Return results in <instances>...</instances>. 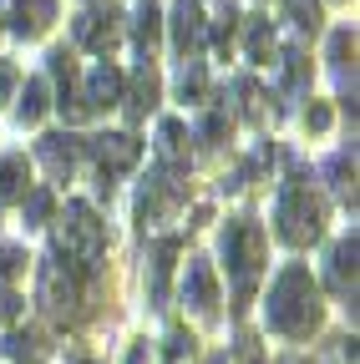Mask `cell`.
Wrapping results in <instances>:
<instances>
[{"mask_svg": "<svg viewBox=\"0 0 360 364\" xmlns=\"http://www.w3.org/2000/svg\"><path fill=\"white\" fill-rule=\"evenodd\" d=\"M21 268H26V253H21V248H0V284L16 279Z\"/></svg>", "mask_w": 360, "mask_h": 364, "instance_id": "obj_33", "label": "cell"}, {"mask_svg": "<svg viewBox=\"0 0 360 364\" xmlns=\"http://www.w3.org/2000/svg\"><path fill=\"white\" fill-rule=\"evenodd\" d=\"M158 142H163V162H183V122H163Z\"/></svg>", "mask_w": 360, "mask_h": 364, "instance_id": "obj_28", "label": "cell"}, {"mask_svg": "<svg viewBox=\"0 0 360 364\" xmlns=\"http://www.w3.org/2000/svg\"><path fill=\"white\" fill-rule=\"evenodd\" d=\"M208 364H229V359H223V354H213V359H208Z\"/></svg>", "mask_w": 360, "mask_h": 364, "instance_id": "obj_40", "label": "cell"}, {"mask_svg": "<svg viewBox=\"0 0 360 364\" xmlns=\"http://www.w3.org/2000/svg\"><path fill=\"white\" fill-rule=\"evenodd\" d=\"M56 21V0H11V31L16 36H41Z\"/></svg>", "mask_w": 360, "mask_h": 364, "instance_id": "obj_15", "label": "cell"}, {"mask_svg": "<svg viewBox=\"0 0 360 364\" xmlns=\"http://www.w3.org/2000/svg\"><path fill=\"white\" fill-rule=\"evenodd\" d=\"M198 136L208 147H218L223 136H229V107H223L218 97H213V107H208V117H203V127H198Z\"/></svg>", "mask_w": 360, "mask_h": 364, "instance_id": "obj_27", "label": "cell"}, {"mask_svg": "<svg viewBox=\"0 0 360 364\" xmlns=\"http://www.w3.org/2000/svg\"><path fill=\"white\" fill-rule=\"evenodd\" d=\"M46 107H51V91H46V76H36V81H26V91H21V107H16V122H21V127H36L41 117H46Z\"/></svg>", "mask_w": 360, "mask_h": 364, "instance_id": "obj_20", "label": "cell"}, {"mask_svg": "<svg viewBox=\"0 0 360 364\" xmlns=\"http://www.w3.org/2000/svg\"><path fill=\"white\" fill-rule=\"evenodd\" d=\"M92 279H97L92 268H76V263L51 253L41 263V309H46L56 324H76L86 299H92Z\"/></svg>", "mask_w": 360, "mask_h": 364, "instance_id": "obj_2", "label": "cell"}, {"mask_svg": "<svg viewBox=\"0 0 360 364\" xmlns=\"http://www.w3.org/2000/svg\"><path fill=\"white\" fill-rule=\"evenodd\" d=\"M244 26H249V61L264 66L269 51H274V21H269V16H249Z\"/></svg>", "mask_w": 360, "mask_h": 364, "instance_id": "obj_22", "label": "cell"}, {"mask_svg": "<svg viewBox=\"0 0 360 364\" xmlns=\"http://www.w3.org/2000/svg\"><path fill=\"white\" fill-rule=\"evenodd\" d=\"M86 157H92L97 193H102V198H112L117 177H122L127 167H138L143 142H138V136H127V132H107V136H92V142H86Z\"/></svg>", "mask_w": 360, "mask_h": 364, "instance_id": "obj_7", "label": "cell"}, {"mask_svg": "<svg viewBox=\"0 0 360 364\" xmlns=\"http://www.w3.org/2000/svg\"><path fill=\"white\" fill-rule=\"evenodd\" d=\"M102 253H107V228H102V218L86 208V203H66L61 228H56V258L97 273V268H102Z\"/></svg>", "mask_w": 360, "mask_h": 364, "instance_id": "obj_4", "label": "cell"}, {"mask_svg": "<svg viewBox=\"0 0 360 364\" xmlns=\"http://www.w3.org/2000/svg\"><path fill=\"white\" fill-rule=\"evenodd\" d=\"M264 318H269V329L284 334V339H309L314 329H320L325 304H320V289H314V279H309L304 263H289L279 279H274L269 304H264Z\"/></svg>", "mask_w": 360, "mask_h": 364, "instance_id": "obj_1", "label": "cell"}, {"mask_svg": "<svg viewBox=\"0 0 360 364\" xmlns=\"http://www.w3.org/2000/svg\"><path fill=\"white\" fill-rule=\"evenodd\" d=\"M289 21L314 36V31H320V0H289Z\"/></svg>", "mask_w": 360, "mask_h": 364, "instance_id": "obj_31", "label": "cell"}, {"mask_svg": "<svg viewBox=\"0 0 360 364\" xmlns=\"http://www.w3.org/2000/svg\"><path fill=\"white\" fill-rule=\"evenodd\" d=\"M325 177H330V193L355 208V157H350V152H335V157L325 162Z\"/></svg>", "mask_w": 360, "mask_h": 364, "instance_id": "obj_21", "label": "cell"}, {"mask_svg": "<svg viewBox=\"0 0 360 364\" xmlns=\"http://www.w3.org/2000/svg\"><path fill=\"white\" fill-rule=\"evenodd\" d=\"M330 289L340 299H355V233L330 248Z\"/></svg>", "mask_w": 360, "mask_h": 364, "instance_id": "obj_16", "label": "cell"}, {"mask_svg": "<svg viewBox=\"0 0 360 364\" xmlns=\"http://www.w3.org/2000/svg\"><path fill=\"white\" fill-rule=\"evenodd\" d=\"M294 364H299V359H294Z\"/></svg>", "mask_w": 360, "mask_h": 364, "instance_id": "obj_41", "label": "cell"}, {"mask_svg": "<svg viewBox=\"0 0 360 364\" xmlns=\"http://www.w3.org/2000/svg\"><path fill=\"white\" fill-rule=\"evenodd\" d=\"M71 36H76V46H86L92 56H112V46L122 41V11L117 6H97V11H81L76 21H71Z\"/></svg>", "mask_w": 360, "mask_h": 364, "instance_id": "obj_8", "label": "cell"}, {"mask_svg": "<svg viewBox=\"0 0 360 364\" xmlns=\"http://www.w3.org/2000/svg\"><path fill=\"white\" fill-rule=\"evenodd\" d=\"M122 71L112 66V61H102L92 76H86V86H81V102H86V117H92V112H112L117 102H122Z\"/></svg>", "mask_w": 360, "mask_h": 364, "instance_id": "obj_11", "label": "cell"}, {"mask_svg": "<svg viewBox=\"0 0 360 364\" xmlns=\"http://www.w3.org/2000/svg\"><path fill=\"white\" fill-rule=\"evenodd\" d=\"M41 162H46V172H51V182H66L71 172H76V152H81V142L76 136H66V132H51V136H41Z\"/></svg>", "mask_w": 360, "mask_h": 364, "instance_id": "obj_14", "label": "cell"}, {"mask_svg": "<svg viewBox=\"0 0 360 364\" xmlns=\"http://www.w3.org/2000/svg\"><path fill=\"white\" fill-rule=\"evenodd\" d=\"M239 359H244V364H259V339H254V334L239 339Z\"/></svg>", "mask_w": 360, "mask_h": 364, "instance_id": "obj_36", "label": "cell"}, {"mask_svg": "<svg viewBox=\"0 0 360 364\" xmlns=\"http://www.w3.org/2000/svg\"><path fill=\"white\" fill-rule=\"evenodd\" d=\"M173 258H178V238H158V243H153V289H148V299H153V304H163V299H168Z\"/></svg>", "mask_w": 360, "mask_h": 364, "instance_id": "obj_18", "label": "cell"}, {"mask_svg": "<svg viewBox=\"0 0 360 364\" xmlns=\"http://www.w3.org/2000/svg\"><path fill=\"white\" fill-rule=\"evenodd\" d=\"M234 31H239V11L223 6V11H218V26H213V46H218L223 56H229V46H234Z\"/></svg>", "mask_w": 360, "mask_h": 364, "instance_id": "obj_30", "label": "cell"}, {"mask_svg": "<svg viewBox=\"0 0 360 364\" xmlns=\"http://www.w3.org/2000/svg\"><path fill=\"white\" fill-rule=\"evenodd\" d=\"M203 46V6L198 0H178L173 6V51L193 61V51Z\"/></svg>", "mask_w": 360, "mask_h": 364, "instance_id": "obj_12", "label": "cell"}, {"mask_svg": "<svg viewBox=\"0 0 360 364\" xmlns=\"http://www.w3.org/2000/svg\"><path fill=\"white\" fill-rule=\"evenodd\" d=\"M66 364H97V359H86V354H71V359H66Z\"/></svg>", "mask_w": 360, "mask_h": 364, "instance_id": "obj_39", "label": "cell"}, {"mask_svg": "<svg viewBox=\"0 0 360 364\" xmlns=\"http://www.w3.org/2000/svg\"><path fill=\"white\" fill-rule=\"evenodd\" d=\"M183 304H188L198 318H218V284H213L208 258H193V263H188V273H183Z\"/></svg>", "mask_w": 360, "mask_h": 364, "instance_id": "obj_10", "label": "cell"}, {"mask_svg": "<svg viewBox=\"0 0 360 364\" xmlns=\"http://www.w3.org/2000/svg\"><path fill=\"white\" fill-rule=\"evenodd\" d=\"M16 314H21V299H16L6 284H0V324H6V318H16Z\"/></svg>", "mask_w": 360, "mask_h": 364, "instance_id": "obj_35", "label": "cell"}, {"mask_svg": "<svg viewBox=\"0 0 360 364\" xmlns=\"http://www.w3.org/2000/svg\"><path fill=\"white\" fill-rule=\"evenodd\" d=\"M274 223H279V238H284L289 248H309L314 238L325 233V203L309 193V182H304L299 172L284 182V193H279V203H274Z\"/></svg>", "mask_w": 360, "mask_h": 364, "instance_id": "obj_3", "label": "cell"}, {"mask_svg": "<svg viewBox=\"0 0 360 364\" xmlns=\"http://www.w3.org/2000/svg\"><path fill=\"white\" fill-rule=\"evenodd\" d=\"M21 203H26V228H41V223L51 218V193H46V188H36V193H26Z\"/></svg>", "mask_w": 360, "mask_h": 364, "instance_id": "obj_29", "label": "cell"}, {"mask_svg": "<svg viewBox=\"0 0 360 364\" xmlns=\"http://www.w3.org/2000/svg\"><path fill=\"white\" fill-rule=\"evenodd\" d=\"M6 354H11L16 364H36V359H41V334H31V329H11Z\"/></svg>", "mask_w": 360, "mask_h": 364, "instance_id": "obj_26", "label": "cell"}, {"mask_svg": "<svg viewBox=\"0 0 360 364\" xmlns=\"http://www.w3.org/2000/svg\"><path fill=\"white\" fill-rule=\"evenodd\" d=\"M188 203V162H158L138 188V223L153 228Z\"/></svg>", "mask_w": 360, "mask_h": 364, "instance_id": "obj_6", "label": "cell"}, {"mask_svg": "<svg viewBox=\"0 0 360 364\" xmlns=\"http://www.w3.org/2000/svg\"><path fill=\"white\" fill-rule=\"evenodd\" d=\"M158 91H163V81H158V71H153V61H143L138 71H132V86H122V102H127V117L132 122H143L153 107H158Z\"/></svg>", "mask_w": 360, "mask_h": 364, "instance_id": "obj_13", "label": "cell"}, {"mask_svg": "<svg viewBox=\"0 0 360 364\" xmlns=\"http://www.w3.org/2000/svg\"><path fill=\"white\" fill-rule=\"evenodd\" d=\"M11 86H16V66H11V61H0V102L11 97Z\"/></svg>", "mask_w": 360, "mask_h": 364, "instance_id": "obj_37", "label": "cell"}, {"mask_svg": "<svg viewBox=\"0 0 360 364\" xmlns=\"http://www.w3.org/2000/svg\"><path fill=\"white\" fill-rule=\"evenodd\" d=\"M234 97H239L244 122H264V91H259L254 76H239V81H234Z\"/></svg>", "mask_w": 360, "mask_h": 364, "instance_id": "obj_24", "label": "cell"}, {"mask_svg": "<svg viewBox=\"0 0 360 364\" xmlns=\"http://www.w3.org/2000/svg\"><path fill=\"white\" fill-rule=\"evenodd\" d=\"M178 97H183V102H203V97H208V71H203V61H188V66H183V76H178Z\"/></svg>", "mask_w": 360, "mask_h": 364, "instance_id": "obj_25", "label": "cell"}, {"mask_svg": "<svg viewBox=\"0 0 360 364\" xmlns=\"http://www.w3.org/2000/svg\"><path fill=\"white\" fill-rule=\"evenodd\" d=\"M223 258H229V279H234V294H239V309L249 304L259 273H264V228L254 218H234L223 228Z\"/></svg>", "mask_w": 360, "mask_h": 364, "instance_id": "obj_5", "label": "cell"}, {"mask_svg": "<svg viewBox=\"0 0 360 364\" xmlns=\"http://www.w3.org/2000/svg\"><path fill=\"white\" fill-rule=\"evenodd\" d=\"M158 41H163V16H158L153 6H143L138 16H132V46H138V56H143V61H153Z\"/></svg>", "mask_w": 360, "mask_h": 364, "instance_id": "obj_19", "label": "cell"}, {"mask_svg": "<svg viewBox=\"0 0 360 364\" xmlns=\"http://www.w3.org/2000/svg\"><path fill=\"white\" fill-rule=\"evenodd\" d=\"M193 334L188 329H168V364H183V359H193Z\"/></svg>", "mask_w": 360, "mask_h": 364, "instance_id": "obj_32", "label": "cell"}, {"mask_svg": "<svg viewBox=\"0 0 360 364\" xmlns=\"http://www.w3.org/2000/svg\"><path fill=\"white\" fill-rule=\"evenodd\" d=\"M127 364H148V339H138V344L127 349Z\"/></svg>", "mask_w": 360, "mask_h": 364, "instance_id": "obj_38", "label": "cell"}, {"mask_svg": "<svg viewBox=\"0 0 360 364\" xmlns=\"http://www.w3.org/2000/svg\"><path fill=\"white\" fill-rule=\"evenodd\" d=\"M26 193H31V162L21 152H11L0 162V203H21Z\"/></svg>", "mask_w": 360, "mask_h": 364, "instance_id": "obj_17", "label": "cell"}, {"mask_svg": "<svg viewBox=\"0 0 360 364\" xmlns=\"http://www.w3.org/2000/svg\"><path fill=\"white\" fill-rule=\"evenodd\" d=\"M304 127H309V132H325V127H330V107H325V102H309Z\"/></svg>", "mask_w": 360, "mask_h": 364, "instance_id": "obj_34", "label": "cell"}, {"mask_svg": "<svg viewBox=\"0 0 360 364\" xmlns=\"http://www.w3.org/2000/svg\"><path fill=\"white\" fill-rule=\"evenodd\" d=\"M51 61V76H56V107H61V117L66 122H81L86 117V102H81V76H76V56L66 51V46H56V51L46 56Z\"/></svg>", "mask_w": 360, "mask_h": 364, "instance_id": "obj_9", "label": "cell"}, {"mask_svg": "<svg viewBox=\"0 0 360 364\" xmlns=\"http://www.w3.org/2000/svg\"><path fill=\"white\" fill-rule=\"evenodd\" d=\"M284 91H289V97H304V91H309V61H304L299 46L284 51Z\"/></svg>", "mask_w": 360, "mask_h": 364, "instance_id": "obj_23", "label": "cell"}]
</instances>
